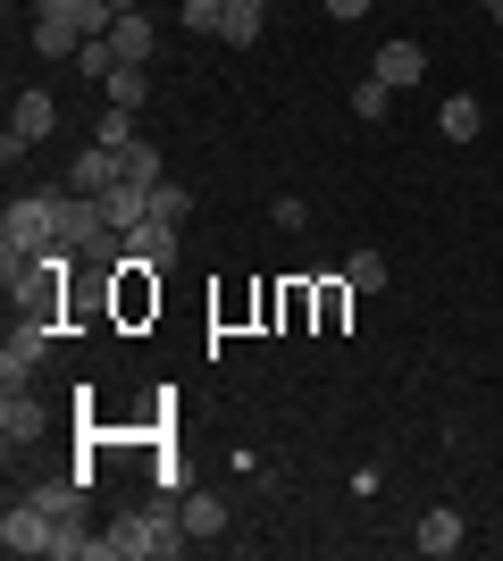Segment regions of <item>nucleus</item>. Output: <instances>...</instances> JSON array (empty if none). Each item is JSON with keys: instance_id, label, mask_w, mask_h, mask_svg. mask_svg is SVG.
I'll return each mask as SVG.
<instances>
[{"instance_id": "1", "label": "nucleus", "mask_w": 503, "mask_h": 561, "mask_svg": "<svg viewBox=\"0 0 503 561\" xmlns=\"http://www.w3.org/2000/svg\"><path fill=\"white\" fill-rule=\"evenodd\" d=\"M168 553H185V512H168V503L126 512L110 528V561H168Z\"/></svg>"}, {"instance_id": "2", "label": "nucleus", "mask_w": 503, "mask_h": 561, "mask_svg": "<svg viewBox=\"0 0 503 561\" xmlns=\"http://www.w3.org/2000/svg\"><path fill=\"white\" fill-rule=\"evenodd\" d=\"M59 126V101L43 93V84H25L18 101H9V135H0V160H18V151H34V142Z\"/></svg>"}, {"instance_id": "3", "label": "nucleus", "mask_w": 503, "mask_h": 561, "mask_svg": "<svg viewBox=\"0 0 503 561\" xmlns=\"http://www.w3.org/2000/svg\"><path fill=\"white\" fill-rule=\"evenodd\" d=\"M0 553H9V561H34V553H50V519L43 512H34V503H25V494H18V503H9V512H0Z\"/></svg>"}, {"instance_id": "4", "label": "nucleus", "mask_w": 503, "mask_h": 561, "mask_svg": "<svg viewBox=\"0 0 503 561\" xmlns=\"http://www.w3.org/2000/svg\"><path fill=\"white\" fill-rule=\"evenodd\" d=\"M135 328V319H151L160 310V268H144V260H118V302H110Z\"/></svg>"}, {"instance_id": "5", "label": "nucleus", "mask_w": 503, "mask_h": 561, "mask_svg": "<svg viewBox=\"0 0 503 561\" xmlns=\"http://www.w3.org/2000/svg\"><path fill=\"white\" fill-rule=\"evenodd\" d=\"M43 352H50V319H25V328L9 335V344H0V386H25Z\"/></svg>"}, {"instance_id": "6", "label": "nucleus", "mask_w": 503, "mask_h": 561, "mask_svg": "<svg viewBox=\"0 0 503 561\" xmlns=\"http://www.w3.org/2000/svg\"><path fill=\"white\" fill-rule=\"evenodd\" d=\"M43 436V402L25 394V386H0V445L18 453V445H34Z\"/></svg>"}, {"instance_id": "7", "label": "nucleus", "mask_w": 503, "mask_h": 561, "mask_svg": "<svg viewBox=\"0 0 503 561\" xmlns=\"http://www.w3.org/2000/svg\"><path fill=\"white\" fill-rule=\"evenodd\" d=\"M93 202H101V218H110L118 234H135V227L151 218V185H135V176H118V185H110V193H93Z\"/></svg>"}, {"instance_id": "8", "label": "nucleus", "mask_w": 503, "mask_h": 561, "mask_svg": "<svg viewBox=\"0 0 503 561\" xmlns=\"http://www.w3.org/2000/svg\"><path fill=\"white\" fill-rule=\"evenodd\" d=\"M118 176H126V160H118V151H101V142H84V151H76V168H68L76 193H110Z\"/></svg>"}, {"instance_id": "9", "label": "nucleus", "mask_w": 503, "mask_h": 561, "mask_svg": "<svg viewBox=\"0 0 503 561\" xmlns=\"http://www.w3.org/2000/svg\"><path fill=\"white\" fill-rule=\"evenodd\" d=\"M34 18H68V25H84V43H93V34L118 25V9H110V0H34Z\"/></svg>"}, {"instance_id": "10", "label": "nucleus", "mask_w": 503, "mask_h": 561, "mask_svg": "<svg viewBox=\"0 0 503 561\" xmlns=\"http://www.w3.org/2000/svg\"><path fill=\"white\" fill-rule=\"evenodd\" d=\"M110 43H118V59H126V68H151V43H160V34H151V18H144V9H118Z\"/></svg>"}, {"instance_id": "11", "label": "nucleus", "mask_w": 503, "mask_h": 561, "mask_svg": "<svg viewBox=\"0 0 503 561\" xmlns=\"http://www.w3.org/2000/svg\"><path fill=\"white\" fill-rule=\"evenodd\" d=\"M126 260H144V268H176V227H160V218H144V227L126 234Z\"/></svg>"}, {"instance_id": "12", "label": "nucleus", "mask_w": 503, "mask_h": 561, "mask_svg": "<svg viewBox=\"0 0 503 561\" xmlns=\"http://www.w3.org/2000/svg\"><path fill=\"white\" fill-rule=\"evenodd\" d=\"M369 76H386V84L403 93V84H420V76H428V59H420V43H386L378 59H369Z\"/></svg>"}, {"instance_id": "13", "label": "nucleus", "mask_w": 503, "mask_h": 561, "mask_svg": "<svg viewBox=\"0 0 503 561\" xmlns=\"http://www.w3.org/2000/svg\"><path fill=\"white\" fill-rule=\"evenodd\" d=\"M261 25H268V0H236V9H227V25H218V43L252 50V43H261Z\"/></svg>"}, {"instance_id": "14", "label": "nucleus", "mask_w": 503, "mask_h": 561, "mask_svg": "<svg viewBox=\"0 0 503 561\" xmlns=\"http://www.w3.org/2000/svg\"><path fill=\"white\" fill-rule=\"evenodd\" d=\"M34 50H43V59H76V50H84V25H68V18H34Z\"/></svg>"}, {"instance_id": "15", "label": "nucleus", "mask_w": 503, "mask_h": 561, "mask_svg": "<svg viewBox=\"0 0 503 561\" xmlns=\"http://www.w3.org/2000/svg\"><path fill=\"white\" fill-rule=\"evenodd\" d=\"M420 553H428V561L461 553V512H428V519H420Z\"/></svg>"}, {"instance_id": "16", "label": "nucleus", "mask_w": 503, "mask_h": 561, "mask_svg": "<svg viewBox=\"0 0 503 561\" xmlns=\"http://www.w3.org/2000/svg\"><path fill=\"white\" fill-rule=\"evenodd\" d=\"M176 512H185V537H227V503L218 494H185Z\"/></svg>"}, {"instance_id": "17", "label": "nucleus", "mask_w": 503, "mask_h": 561, "mask_svg": "<svg viewBox=\"0 0 503 561\" xmlns=\"http://www.w3.org/2000/svg\"><path fill=\"white\" fill-rule=\"evenodd\" d=\"M436 135H445V142H479V101L454 93L445 110H436Z\"/></svg>"}, {"instance_id": "18", "label": "nucleus", "mask_w": 503, "mask_h": 561, "mask_svg": "<svg viewBox=\"0 0 503 561\" xmlns=\"http://www.w3.org/2000/svg\"><path fill=\"white\" fill-rule=\"evenodd\" d=\"M110 84V110H144L151 101V68H118V76H101Z\"/></svg>"}, {"instance_id": "19", "label": "nucleus", "mask_w": 503, "mask_h": 561, "mask_svg": "<svg viewBox=\"0 0 503 561\" xmlns=\"http://www.w3.org/2000/svg\"><path fill=\"white\" fill-rule=\"evenodd\" d=\"M311 302H319V328H344V310H353V285H344V277H328V285H311Z\"/></svg>"}, {"instance_id": "20", "label": "nucleus", "mask_w": 503, "mask_h": 561, "mask_svg": "<svg viewBox=\"0 0 503 561\" xmlns=\"http://www.w3.org/2000/svg\"><path fill=\"white\" fill-rule=\"evenodd\" d=\"M386 110H395V84H386V76H361V84H353V117H369V126H378Z\"/></svg>"}, {"instance_id": "21", "label": "nucleus", "mask_w": 503, "mask_h": 561, "mask_svg": "<svg viewBox=\"0 0 503 561\" xmlns=\"http://www.w3.org/2000/svg\"><path fill=\"white\" fill-rule=\"evenodd\" d=\"M93 142H101V151H126V142H144V135H135V110H101V117H93Z\"/></svg>"}, {"instance_id": "22", "label": "nucleus", "mask_w": 503, "mask_h": 561, "mask_svg": "<svg viewBox=\"0 0 503 561\" xmlns=\"http://www.w3.org/2000/svg\"><path fill=\"white\" fill-rule=\"evenodd\" d=\"M151 218H160V227H185V218H193V193L185 185H151Z\"/></svg>"}, {"instance_id": "23", "label": "nucleus", "mask_w": 503, "mask_h": 561, "mask_svg": "<svg viewBox=\"0 0 503 561\" xmlns=\"http://www.w3.org/2000/svg\"><path fill=\"white\" fill-rule=\"evenodd\" d=\"M344 285H353V294H378V285H386V260L378 252H353V260H344Z\"/></svg>"}, {"instance_id": "24", "label": "nucleus", "mask_w": 503, "mask_h": 561, "mask_svg": "<svg viewBox=\"0 0 503 561\" xmlns=\"http://www.w3.org/2000/svg\"><path fill=\"white\" fill-rule=\"evenodd\" d=\"M118 160H126V176H135V185H168V176H160V151H151V142H126Z\"/></svg>"}, {"instance_id": "25", "label": "nucleus", "mask_w": 503, "mask_h": 561, "mask_svg": "<svg viewBox=\"0 0 503 561\" xmlns=\"http://www.w3.org/2000/svg\"><path fill=\"white\" fill-rule=\"evenodd\" d=\"M227 9H236V0H185V25H193V34H218Z\"/></svg>"}, {"instance_id": "26", "label": "nucleus", "mask_w": 503, "mask_h": 561, "mask_svg": "<svg viewBox=\"0 0 503 561\" xmlns=\"http://www.w3.org/2000/svg\"><path fill=\"white\" fill-rule=\"evenodd\" d=\"M319 9H328L335 25H353V18H369V9H378V0H319Z\"/></svg>"}, {"instance_id": "27", "label": "nucleus", "mask_w": 503, "mask_h": 561, "mask_svg": "<svg viewBox=\"0 0 503 561\" xmlns=\"http://www.w3.org/2000/svg\"><path fill=\"white\" fill-rule=\"evenodd\" d=\"M487 18H495V25H503V0H487Z\"/></svg>"}]
</instances>
